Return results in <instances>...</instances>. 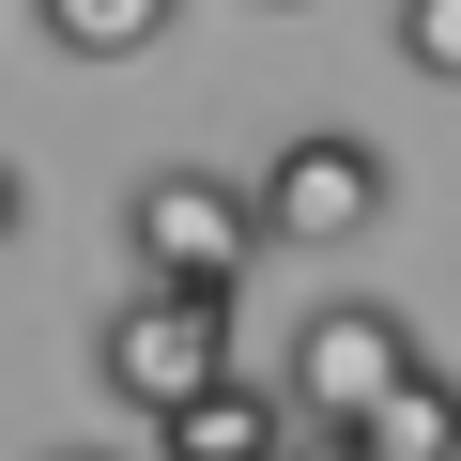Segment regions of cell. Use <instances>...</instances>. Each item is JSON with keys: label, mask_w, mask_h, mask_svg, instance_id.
<instances>
[{"label": "cell", "mask_w": 461, "mask_h": 461, "mask_svg": "<svg viewBox=\"0 0 461 461\" xmlns=\"http://www.w3.org/2000/svg\"><path fill=\"white\" fill-rule=\"evenodd\" d=\"M293 446V400L277 384H247V369H215L200 400H169L154 415V461H277Z\"/></svg>", "instance_id": "5"}, {"label": "cell", "mask_w": 461, "mask_h": 461, "mask_svg": "<svg viewBox=\"0 0 461 461\" xmlns=\"http://www.w3.org/2000/svg\"><path fill=\"white\" fill-rule=\"evenodd\" d=\"M354 446H369V461H461V369H430V354H415V369L354 415Z\"/></svg>", "instance_id": "6"}, {"label": "cell", "mask_w": 461, "mask_h": 461, "mask_svg": "<svg viewBox=\"0 0 461 461\" xmlns=\"http://www.w3.org/2000/svg\"><path fill=\"white\" fill-rule=\"evenodd\" d=\"M262 247H277V230H262V185H230V169H139V185H123V262H139V277L247 293Z\"/></svg>", "instance_id": "1"}, {"label": "cell", "mask_w": 461, "mask_h": 461, "mask_svg": "<svg viewBox=\"0 0 461 461\" xmlns=\"http://www.w3.org/2000/svg\"><path fill=\"white\" fill-rule=\"evenodd\" d=\"M400 62L461 93V0H400Z\"/></svg>", "instance_id": "8"}, {"label": "cell", "mask_w": 461, "mask_h": 461, "mask_svg": "<svg viewBox=\"0 0 461 461\" xmlns=\"http://www.w3.org/2000/svg\"><path fill=\"white\" fill-rule=\"evenodd\" d=\"M277 461H369V446H354V430H308V415H293V446H277Z\"/></svg>", "instance_id": "9"}, {"label": "cell", "mask_w": 461, "mask_h": 461, "mask_svg": "<svg viewBox=\"0 0 461 461\" xmlns=\"http://www.w3.org/2000/svg\"><path fill=\"white\" fill-rule=\"evenodd\" d=\"M62 461H123V446H62Z\"/></svg>", "instance_id": "11"}, {"label": "cell", "mask_w": 461, "mask_h": 461, "mask_svg": "<svg viewBox=\"0 0 461 461\" xmlns=\"http://www.w3.org/2000/svg\"><path fill=\"white\" fill-rule=\"evenodd\" d=\"M215 369H230V293H185V277H139V293H123V308L93 323V384H108V400H123L139 430H154L169 400H200Z\"/></svg>", "instance_id": "2"}, {"label": "cell", "mask_w": 461, "mask_h": 461, "mask_svg": "<svg viewBox=\"0 0 461 461\" xmlns=\"http://www.w3.org/2000/svg\"><path fill=\"white\" fill-rule=\"evenodd\" d=\"M169 16H185V0H32V32H47L62 62H139Z\"/></svg>", "instance_id": "7"}, {"label": "cell", "mask_w": 461, "mask_h": 461, "mask_svg": "<svg viewBox=\"0 0 461 461\" xmlns=\"http://www.w3.org/2000/svg\"><path fill=\"white\" fill-rule=\"evenodd\" d=\"M262 16H308V0H262Z\"/></svg>", "instance_id": "12"}, {"label": "cell", "mask_w": 461, "mask_h": 461, "mask_svg": "<svg viewBox=\"0 0 461 461\" xmlns=\"http://www.w3.org/2000/svg\"><path fill=\"white\" fill-rule=\"evenodd\" d=\"M415 369V323L384 308V293H339V308H308L293 323V354H277V400L308 415V430H354L384 384Z\"/></svg>", "instance_id": "3"}, {"label": "cell", "mask_w": 461, "mask_h": 461, "mask_svg": "<svg viewBox=\"0 0 461 461\" xmlns=\"http://www.w3.org/2000/svg\"><path fill=\"white\" fill-rule=\"evenodd\" d=\"M16 230H32V185H16V154H0V247H16Z\"/></svg>", "instance_id": "10"}, {"label": "cell", "mask_w": 461, "mask_h": 461, "mask_svg": "<svg viewBox=\"0 0 461 461\" xmlns=\"http://www.w3.org/2000/svg\"><path fill=\"white\" fill-rule=\"evenodd\" d=\"M262 230H277V247H369V230H384V154L354 123L277 139L262 154Z\"/></svg>", "instance_id": "4"}]
</instances>
